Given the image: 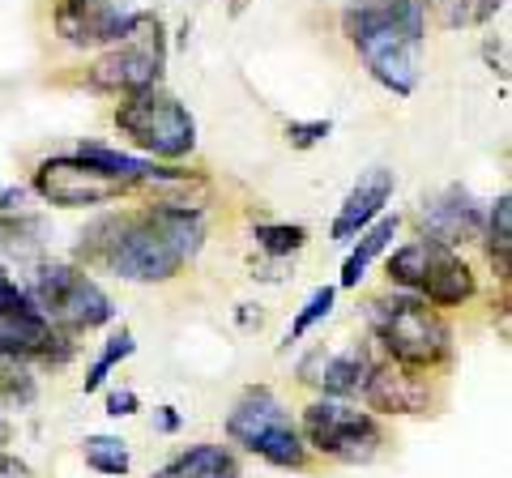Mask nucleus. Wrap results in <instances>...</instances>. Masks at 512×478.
<instances>
[{
    "label": "nucleus",
    "mask_w": 512,
    "mask_h": 478,
    "mask_svg": "<svg viewBox=\"0 0 512 478\" xmlns=\"http://www.w3.org/2000/svg\"><path fill=\"white\" fill-rule=\"evenodd\" d=\"M205 244V218L188 205H150L141 214H107L82 235L77 257L107 265L124 282H167Z\"/></svg>",
    "instance_id": "obj_1"
},
{
    "label": "nucleus",
    "mask_w": 512,
    "mask_h": 478,
    "mask_svg": "<svg viewBox=\"0 0 512 478\" xmlns=\"http://www.w3.org/2000/svg\"><path fill=\"white\" fill-rule=\"evenodd\" d=\"M342 35L359 52V60L397 99L419 90V52L427 39L423 0H350L342 9Z\"/></svg>",
    "instance_id": "obj_2"
},
{
    "label": "nucleus",
    "mask_w": 512,
    "mask_h": 478,
    "mask_svg": "<svg viewBox=\"0 0 512 478\" xmlns=\"http://www.w3.org/2000/svg\"><path fill=\"white\" fill-rule=\"evenodd\" d=\"M367 329L384 346V355L410 372H436L453 359V329L448 321L419 295L389 291L367 299Z\"/></svg>",
    "instance_id": "obj_3"
},
{
    "label": "nucleus",
    "mask_w": 512,
    "mask_h": 478,
    "mask_svg": "<svg viewBox=\"0 0 512 478\" xmlns=\"http://www.w3.org/2000/svg\"><path fill=\"white\" fill-rule=\"evenodd\" d=\"M384 274H389L397 291L419 295L431 308H461L478 291L474 269L457 257V248H444L423 235L397 248L389 265H384Z\"/></svg>",
    "instance_id": "obj_4"
},
{
    "label": "nucleus",
    "mask_w": 512,
    "mask_h": 478,
    "mask_svg": "<svg viewBox=\"0 0 512 478\" xmlns=\"http://www.w3.org/2000/svg\"><path fill=\"white\" fill-rule=\"evenodd\" d=\"M227 436L256 457H265L278 470H303L308 461V444H303L295 419L286 414L274 389L252 385L227 414Z\"/></svg>",
    "instance_id": "obj_5"
},
{
    "label": "nucleus",
    "mask_w": 512,
    "mask_h": 478,
    "mask_svg": "<svg viewBox=\"0 0 512 478\" xmlns=\"http://www.w3.org/2000/svg\"><path fill=\"white\" fill-rule=\"evenodd\" d=\"M116 129L137 150H146L150 158H167V163L192 154V146H197V120H192V111L163 86L124 94V103L116 107Z\"/></svg>",
    "instance_id": "obj_6"
},
{
    "label": "nucleus",
    "mask_w": 512,
    "mask_h": 478,
    "mask_svg": "<svg viewBox=\"0 0 512 478\" xmlns=\"http://www.w3.org/2000/svg\"><path fill=\"white\" fill-rule=\"evenodd\" d=\"M26 295L64 333H90L116 316V304L107 299V291L77 265H39Z\"/></svg>",
    "instance_id": "obj_7"
},
{
    "label": "nucleus",
    "mask_w": 512,
    "mask_h": 478,
    "mask_svg": "<svg viewBox=\"0 0 512 478\" xmlns=\"http://www.w3.org/2000/svg\"><path fill=\"white\" fill-rule=\"evenodd\" d=\"M303 444H312L320 457H333L342 466H367L380 453V423L367 410L350 406L346 397H316L303 410V427H299Z\"/></svg>",
    "instance_id": "obj_8"
},
{
    "label": "nucleus",
    "mask_w": 512,
    "mask_h": 478,
    "mask_svg": "<svg viewBox=\"0 0 512 478\" xmlns=\"http://www.w3.org/2000/svg\"><path fill=\"white\" fill-rule=\"evenodd\" d=\"M163 69H167V35H163V22L154 13H141L137 30L128 39H120L107 56H99L90 65V90H103V94H133V90H146L163 82Z\"/></svg>",
    "instance_id": "obj_9"
},
{
    "label": "nucleus",
    "mask_w": 512,
    "mask_h": 478,
    "mask_svg": "<svg viewBox=\"0 0 512 478\" xmlns=\"http://www.w3.org/2000/svg\"><path fill=\"white\" fill-rule=\"evenodd\" d=\"M35 193L47 205H60V210H90V205H107L120 201L128 193V184L111 180L99 167H90L86 158L64 154V158H47L35 171Z\"/></svg>",
    "instance_id": "obj_10"
},
{
    "label": "nucleus",
    "mask_w": 512,
    "mask_h": 478,
    "mask_svg": "<svg viewBox=\"0 0 512 478\" xmlns=\"http://www.w3.org/2000/svg\"><path fill=\"white\" fill-rule=\"evenodd\" d=\"M60 346V329L39 312L18 282H0V355L13 363L52 359Z\"/></svg>",
    "instance_id": "obj_11"
},
{
    "label": "nucleus",
    "mask_w": 512,
    "mask_h": 478,
    "mask_svg": "<svg viewBox=\"0 0 512 478\" xmlns=\"http://www.w3.org/2000/svg\"><path fill=\"white\" fill-rule=\"evenodd\" d=\"M141 13L124 0H56L52 26L73 47H116L137 30Z\"/></svg>",
    "instance_id": "obj_12"
},
{
    "label": "nucleus",
    "mask_w": 512,
    "mask_h": 478,
    "mask_svg": "<svg viewBox=\"0 0 512 478\" xmlns=\"http://www.w3.org/2000/svg\"><path fill=\"white\" fill-rule=\"evenodd\" d=\"M372 368H376L372 350L363 342H350L342 350H312V355L299 363V380L320 389L325 397H350V393H363Z\"/></svg>",
    "instance_id": "obj_13"
},
{
    "label": "nucleus",
    "mask_w": 512,
    "mask_h": 478,
    "mask_svg": "<svg viewBox=\"0 0 512 478\" xmlns=\"http://www.w3.org/2000/svg\"><path fill=\"white\" fill-rule=\"evenodd\" d=\"M359 397L380 414H427L431 410L427 372H410L402 363H376Z\"/></svg>",
    "instance_id": "obj_14"
},
{
    "label": "nucleus",
    "mask_w": 512,
    "mask_h": 478,
    "mask_svg": "<svg viewBox=\"0 0 512 478\" xmlns=\"http://www.w3.org/2000/svg\"><path fill=\"white\" fill-rule=\"evenodd\" d=\"M478 235H483V210H478L474 197L461 184L444 188L440 197H431L423 205V239H436L444 248H461Z\"/></svg>",
    "instance_id": "obj_15"
},
{
    "label": "nucleus",
    "mask_w": 512,
    "mask_h": 478,
    "mask_svg": "<svg viewBox=\"0 0 512 478\" xmlns=\"http://www.w3.org/2000/svg\"><path fill=\"white\" fill-rule=\"evenodd\" d=\"M393 188H397V180H393V171H384V167H372L367 175H359V184L346 193V201H342L338 218H333L329 235L338 239V244H355V239L384 214Z\"/></svg>",
    "instance_id": "obj_16"
},
{
    "label": "nucleus",
    "mask_w": 512,
    "mask_h": 478,
    "mask_svg": "<svg viewBox=\"0 0 512 478\" xmlns=\"http://www.w3.org/2000/svg\"><path fill=\"white\" fill-rule=\"evenodd\" d=\"M150 478H239V461L218 444H192Z\"/></svg>",
    "instance_id": "obj_17"
},
{
    "label": "nucleus",
    "mask_w": 512,
    "mask_h": 478,
    "mask_svg": "<svg viewBox=\"0 0 512 478\" xmlns=\"http://www.w3.org/2000/svg\"><path fill=\"white\" fill-rule=\"evenodd\" d=\"M393 235H397V214H393V218H384V214H380L372 227H367V231L355 239V248H350V257H346V265H342V278H338L346 291H355V286L363 282L367 265H372L380 252L393 244Z\"/></svg>",
    "instance_id": "obj_18"
},
{
    "label": "nucleus",
    "mask_w": 512,
    "mask_h": 478,
    "mask_svg": "<svg viewBox=\"0 0 512 478\" xmlns=\"http://www.w3.org/2000/svg\"><path fill=\"white\" fill-rule=\"evenodd\" d=\"M423 9L444 30H470V26L491 22L504 9V0H423Z\"/></svg>",
    "instance_id": "obj_19"
},
{
    "label": "nucleus",
    "mask_w": 512,
    "mask_h": 478,
    "mask_svg": "<svg viewBox=\"0 0 512 478\" xmlns=\"http://www.w3.org/2000/svg\"><path fill=\"white\" fill-rule=\"evenodd\" d=\"M487 257L495 265V274L508 282V265H512V197L500 193V201L487 214Z\"/></svg>",
    "instance_id": "obj_20"
},
{
    "label": "nucleus",
    "mask_w": 512,
    "mask_h": 478,
    "mask_svg": "<svg viewBox=\"0 0 512 478\" xmlns=\"http://www.w3.org/2000/svg\"><path fill=\"white\" fill-rule=\"evenodd\" d=\"M82 457H86L90 470L111 474V478H124L128 466H133V461H128V444L120 436H86Z\"/></svg>",
    "instance_id": "obj_21"
},
{
    "label": "nucleus",
    "mask_w": 512,
    "mask_h": 478,
    "mask_svg": "<svg viewBox=\"0 0 512 478\" xmlns=\"http://www.w3.org/2000/svg\"><path fill=\"white\" fill-rule=\"evenodd\" d=\"M133 350H137V342H133V333H128V329H120V333H116V338H111V342L103 346V355H99V359H94V363H90V372H86V380H82V389H86V393H94V389H103V385H107V376H111V372H116V368H120V363H124L128 355H133Z\"/></svg>",
    "instance_id": "obj_22"
},
{
    "label": "nucleus",
    "mask_w": 512,
    "mask_h": 478,
    "mask_svg": "<svg viewBox=\"0 0 512 478\" xmlns=\"http://www.w3.org/2000/svg\"><path fill=\"white\" fill-rule=\"evenodd\" d=\"M252 239L261 252H269V257H291V252H299L308 244V231L291 227V222H261V227L252 231Z\"/></svg>",
    "instance_id": "obj_23"
},
{
    "label": "nucleus",
    "mask_w": 512,
    "mask_h": 478,
    "mask_svg": "<svg viewBox=\"0 0 512 478\" xmlns=\"http://www.w3.org/2000/svg\"><path fill=\"white\" fill-rule=\"evenodd\" d=\"M333 299H338V291H333V286H316V291L308 295V304L295 312V321L286 325V342H299L316 321H325V316L333 312Z\"/></svg>",
    "instance_id": "obj_24"
},
{
    "label": "nucleus",
    "mask_w": 512,
    "mask_h": 478,
    "mask_svg": "<svg viewBox=\"0 0 512 478\" xmlns=\"http://www.w3.org/2000/svg\"><path fill=\"white\" fill-rule=\"evenodd\" d=\"M329 133H333L329 120H308V124L291 120V124H286V141H291L295 150H312V146H320V141H325Z\"/></svg>",
    "instance_id": "obj_25"
},
{
    "label": "nucleus",
    "mask_w": 512,
    "mask_h": 478,
    "mask_svg": "<svg viewBox=\"0 0 512 478\" xmlns=\"http://www.w3.org/2000/svg\"><path fill=\"white\" fill-rule=\"evenodd\" d=\"M137 410H141V397L133 389L107 393V414H111V419H128V414H137Z\"/></svg>",
    "instance_id": "obj_26"
},
{
    "label": "nucleus",
    "mask_w": 512,
    "mask_h": 478,
    "mask_svg": "<svg viewBox=\"0 0 512 478\" xmlns=\"http://www.w3.org/2000/svg\"><path fill=\"white\" fill-rule=\"evenodd\" d=\"M0 478H30V466L13 453H0Z\"/></svg>",
    "instance_id": "obj_27"
},
{
    "label": "nucleus",
    "mask_w": 512,
    "mask_h": 478,
    "mask_svg": "<svg viewBox=\"0 0 512 478\" xmlns=\"http://www.w3.org/2000/svg\"><path fill=\"white\" fill-rule=\"evenodd\" d=\"M18 205H22V188H0V214L18 210Z\"/></svg>",
    "instance_id": "obj_28"
},
{
    "label": "nucleus",
    "mask_w": 512,
    "mask_h": 478,
    "mask_svg": "<svg viewBox=\"0 0 512 478\" xmlns=\"http://www.w3.org/2000/svg\"><path fill=\"white\" fill-rule=\"evenodd\" d=\"M175 427H180V414H175L171 406H163L158 410V432H175Z\"/></svg>",
    "instance_id": "obj_29"
},
{
    "label": "nucleus",
    "mask_w": 512,
    "mask_h": 478,
    "mask_svg": "<svg viewBox=\"0 0 512 478\" xmlns=\"http://www.w3.org/2000/svg\"><path fill=\"white\" fill-rule=\"evenodd\" d=\"M13 393H18V380H13V372L0 363V397H13Z\"/></svg>",
    "instance_id": "obj_30"
},
{
    "label": "nucleus",
    "mask_w": 512,
    "mask_h": 478,
    "mask_svg": "<svg viewBox=\"0 0 512 478\" xmlns=\"http://www.w3.org/2000/svg\"><path fill=\"white\" fill-rule=\"evenodd\" d=\"M0 282H9V269L5 265H0Z\"/></svg>",
    "instance_id": "obj_31"
}]
</instances>
